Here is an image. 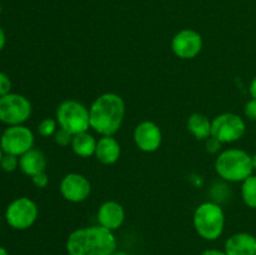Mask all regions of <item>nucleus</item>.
Instances as JSON below:
<instances>
[{
  "instance_id": "1",
  "label": "nucleus",
  "mask_w": 256,
  "mask_h": 255,
  "mask_svg": "<svg viewBox=\"0 0 256 255\" xmlns=\"http://www.w3.org/2000/svg\"><path fill=\"white\" fill-rule=\"evenodd\" d=\"M68 255H112L118 249L114 232L102 225L78 228L66 238Z\"/></svg>"
},
{
  "instance_id": "2",
  "label": "nucleus",
  "mask_w": 256,
  "mask_h": 255,
  "mask_svg": "<svg viewBox=\"0 0 256 255\" xmlns=\"http://www.w3.org/2000/svg\"><path fill=\"white\" fill-rule=\"evenodd\" d=\"M126 105L116 92H104L95 98L89 106L90 129L100 136L115 135L124 122Z\"/></svg>"
},
{
  "instance_id": "3",
  "label": "nucleus",
  "mask_w": 256,
  "mask_h": 255,
  "mask_svg": "<svg viewBox=\"0 0 256 255\" xmlns=\"http://www.w3.org/2000/svg\"><path fill=\"white\" fill-rule=\"evenodd\" d=\"M214 169L218 176L226 182H242L254 174L252 155L239 148L222 150L216 155Z\"/></svg>"
},
{
  "instance_id": "4",
  "label": "nucleus",
  "mask_w": 256,
  "mask_h": 255,
  "mask_svg": "<svg viewBox=\"0 0 256 255\" xmlns=\"http://www.w3.org/2000/svg\"><path fill=\"white\" fill-rule=\"evenodd\" d=\"M225 212L216 202H204L198 205L192 214L195 232L206 242H215L225 230Z\"/></svg>"
},
{
  "instance_id": "5",
  "label": "nucleus",
  "mask_w": 256,
  "mask_h": 255,
  "mask_svg": "<svg viewBox=\"0 0 256 255\" xmlns=\"http://www.w3.org/2000/svg\"><path fill=\"white\" fill-rule=\"evenodd\" d=\"M55 119L59 128L72 135L89 132L90 129L89 108L79 100L68 99L60 102L55 112Z\"/></svg>"
},
{
  "instance_id": "6",
  "label": "nucleus",
  "mask_w": 256,
  "mask_h": 255,
  "mask_svg": "<svg viewBox=\"0 0 256 255\" xmlns=\"http://www.w3.org/2000/svg\"><path fill=\"white\" fill-rule=\"evenodd\" d=\"M39 216V208L32 199L20 196L12 200L5 210L8 225L15 230H26L35 224Z\"/></svg>"
},
{
  "instance_id": "7",
  "label": "nucleus",
  "mask_w": 256,
  "mask_h": 255,
  "mask_svg": "<svg viewBox=\"0 0 256 255\" xmlns=\"http://www.w3.org/2000/svg\"><path fill=\"white\" fill-rule=\"evenodd\" d=\"M32 105L26 96L18 92H10L0 98V122L12 125H22L29 120Z\"/></svg>"
},
{
  "instance_id": "8",
  "label": "nucleus",
  "mask_w": 256,
  "mask_h": 255,
  "mask_svg": "<svg viewBox=\"0 0 256 255\" xmlns=\"http://www.w3.org/2000/svg\"><path fill=\"white\" fill-rule=\"evenodd\" d=\"M245 120L235 112H222L212 120V136L222 145L232 144L244 136Z\"/></svg>"
},
{
  "instance_id": "9",
  "label": "nucleus",
  "mask_w": 256,
  "mask_h": 255,
  "mask_svg": "<svg viewBox=\"0 0 256 255\" xmlns=\"http://www.w3.org/2000/svg\"><path fill=\"white\" fill-rule=\"evenodd\" d=\"M34 142V132L24 124L8 126L0 136V146L4 154H12L15 156H22L32 149Z\"/></svg>"
},
{
  "instance_id": "10",
  "label": "nucleus",
  "mask_w": 256,
  "mask_h": 255,
  "mask_svg": "<svg viewBox=\"0 0 256 255\" xmlns=\"http://www.w3.org/2000/svg\"><path fill=\"white\" fill-rule=\"evenodd\" d=\"M204 42L199 32L194 29H182L172 36L170 48L172 54L182 60L195 59L202 52Z\"/></svg>"
},
{
  "instance_id": "11",
  "label": "nucleus",
  "mask_w": 256,
  "mask_h": 255,
  "mask_svg": "<svg viewBox=\"0 0 256 255\" xmlns=\"http://www.w3.org/2000/svg\"><path fill=\"white\" fill-rule=\"evenodd\" d=\"M59 192L66 202L79 204L92 194V182L80 172H68L60 180Z\"/></svg>"
},
{
  "instance_id": "12",
  "label": "nucleus",
  "mask_w": 256,
  "mask_h": 255,
  "mask_svg": "<svg viewBox=\"0 0 256 255\" xmlns=\"http://www.w3.org/2000/svg\"><path fill=\"white\" fill-rule=\"evenodd\" d=\"M132 139L138 149L142 152H155L162 142V132L159 125L152 120H142L135 126Z\"/></svg>"
},
{
  "instance_id": "13",
  "label": "nucleus",
  "mask_w": 256,
  "mask_h": 255,
  "mask_svg": "<svg viewBox=\"0 0 256 255\" xmlns=\"http://www.w3.org/2000/svg\"><path fill=\"white\" fill-rule=\"evenodd\" d=\"M96 220L98 224L102 225V228L115 232L122 228L125 222L124 206L115 200H106L98 208Z\"/></svg>"
},
{
  "instance_id": "14",
  "label": "nucleus",
  "mask_w": 256,
  "mask_h": 255,
  "mask_svg": "<svg viewBox=\"0 0 256 255\" xmlns=\"http://www.w3.org/2000/svg\"><path fill=\"white\" fill-rule=\"evenodd\" d=\"M228 255H256V236L250 232H235L224 244Z\"/></svg>"
},
{
  "instance_id": "15",
  "label": "nucleus",
  "mask_w": 256,
  "mask_h": 255,
  "mask_svg": "<svg viewBox=\"0 0 256 255\" xmlns=\"http://www.w3.org/2000/svg\"><path fill=\"white\" fill-rule=\"evenodd\" d=\"M122 146L114 135H105L100 136L96 142L95 155L96 160L102 165H112L120 159Z\"/></svg>"
},
{
  "instance_id": "16",
  "label": "nucleus",
  "mask_w": 256,
  "mask_h": 255,
  "mask_svg": "<svg viewBox=\"0 0 256 255\" xmlns=\"http://www.w3.org/2000/svg\"><path fill=\"white\" fill-rule=\"evenodd\" d=\"M48 160L44 152L39 149H30L22 156H19V169L28 176H34L46 170Z\"/></svg>"
},
{
  "instance_id": "17",
  "label": "nucleus",
  "mask_w": 256,
  "mask_h": 255,
  "mask_svg": "<svg viewBox=\"0 0 256 255\" xmlns=\"http://www.w3.org/2000/svg\"><path fill=\"white\" fill-rule=\"evenodd\" d=\"M98 139L89 132H79V134L72 135V152L79 158H90L95 155Z\"/></svg>"
},
{
  "instance_id": "18",
  "label": "nucleus",
  "mask_w": 256,
  "mask_h": 255,
  "mask_svg": "<svg viewBox=\"0 0 256 255\" xmlns=\"http://www.w3.org/2000/svg\"><path fill=\"white\" fill-rule=\"evenodd\" d=\"M188 130L198 140H206L212 136V120L202 112H192L188 119Z\"/></svg>"
},
{
  "instance_id": "19",
  "label": "nucleus",
  "mask_w": 256,
  "mask_h": 255,
  "mask_svg": "<svg viewBox=\"0 0 256 255\" xmlns=\"http://www.w3.org/2000/svg\"><path fill=\"white\" fill-rule=\"evenodd\" d=\"M242 199L250 209H256V175L252 174L242 182Z\"/></svg>"
},
{
  "instance_id": "20",
  "label": "nucleus",
  "mask_w": 256,
  "mask_h": 255,
  "mask_svg": "<svg viewBox=\"0 0 256 255\" xmlns=\"http://www.w3.org/2000/svg\"><path fill=\"white\" fill-rule=\"evenodd\" d=\"M58 129H59V124H58L56 119H52V118H44L38 124V132L42 138L54 136Z\"/></svg>"
},
{
  "instance_id": "21",
  "label": "nucleus",
  "mask_w": 256,
  "mask_h": 255,
  "mask_svg": "<svg viewBox=\"0 0 256 255\" xmlns=\"http://www.w3.org/2000/svg\"><path fill=\"white\" fill-rule=\"evenodd\" d=\"M0 168L6 172H12L19 168V156H15L12 154H4L2 162H0Z\"/></svg>"
},
{
  "instance_id": "22",
  "label": "nucleus",
  "mask_w": 256,
  "mask_h": 255,
  "mask_svg": "<svg viewBox=\"0 0 256 255\" xmlns=\"http://www.w3.org/2000/svg\"><path fill=\"white\" fill-rule=\"evenodd\" d=\"M72 134H70V132H66L65 129H62V128H59L54 135L55 144L59 145V146H62V148L70 146V144H72Z\"/></svg>"
},
{
  "instance_id": "23",
  "label": "nucleus",
  "mask_w": 256,
  "mask_h": 255,
  "mask_svg": "<svg viewBox=\"0 0 256 255\" xmlns=\"http://www.w3.org/2000/svg\"><path fill=\"white\" fill-rule=\"evenodd\" d=\"M12 80H10L9 75H6L5 72H0V98L8 95L12 92Z\"/></svg>"
},
{
  "instance_id": "24",
  "label": "nucleus",
  "mask_w": 256,
  "mask_h": 255,
  "mask_svg": "<svg viewBox=\"0 0 256 255\" xmlns=\"http://www.w3.org/2000/svg\"><path fill=\"white\" fill-rule=\"evenodd\" d=\"M32 182L35 188H38V189H44L49 184V175L46 174V172H42L39 174L32 176Z\"/></svg>"
},
{
  "instance_id": "25",
  "label": "nucleus",
  "mask_w": 256,
  "mask_h": 255,
  "mask_svg": "<svg viewBox=\"0 0 256 255\" xmlns=\"http://www.w3.org/2000/svg\"><path fill=\"white\" fill-rule=\"evenodd\" d=\"M222 144L216 140L215 138L210 136L205 140V148H206V152H209L210 154H219L222 152Z\"/></svg>"
},
{
  "instance_id": "26",
  "label": "nucleus",
  "mask_w": 256,
  "mask_h": 255,
  "mask_svg": "<svg viewBox=\"0 0 256 255\" xmlns=\"http://www.w3.org/2000/svg\"><path fill=\"white\" fill-rule=\"evenodd\" d=\"M244 114L249 120L256 122V99H252H252L245 104Z\"/></svg>"
},
{
  "instance_id": "27",
  "label": "nucleus",
  "mask_w": 256,
  "mask_h": 255,
  "mask_svg": "<svg viewBox=\"0 0 256 255\" xmlns=\"http://www.w3.org/2000/svg\"><path fill=\"white\" fill-rule=\"evenodd\" d=\"M200 255H228V254L224 252V249L220 250V249H214V248H212V249L204 250Z\"/></svg>"
},
{
  "instance_id": "28",
  "label": "nucleus",
  "mask_w": 256,
  "mask_h": 255,
  "mask_svg": "<svg viewBox=\"0 0 256 255\" xmlns=\"http://www.w3.org/2000/svg\"><path fill=\"white\" fill-rule=\"evenodd\" d=\"M249 94L252 99H256V76L252 80L249 85Z\"/></svg>"
},
{
  "instance_id": "29",
  "label": "nucleus",
  "mask_w": 256,
  "mask_h": 255,
  "mask_svg": "<svg viewBox=\"0 0 256 255\" xmlns=\"http://www.w3.org/2000/svg\"><path fill=\"white\" fill-rule=\"evenodd\" d=\"M5 44H6V35H5L4 29H2V28L0 26V52H2V50L4 49Z\"/></svg>"
},
{
  "instance_id": "30",
  "label": "nucleus",
  "mask_w": 256,
  "mask_h": 255,
  "mask_svg": "<svg viewBox=\"0 0 256 255\" xmlns=\"http://www.w3.org/2000/svg\"><path fill=\"white\" fill-rule=\"evenodd\" d=\"M112 255H130L128 252H124V250H115Z\"/></svg>"
},
{
  "instance_id": "31",
  "label": "nucleus",
  "mask_w": 256,
  "mask_h": 255,
  "mask_svg": "<svg viewBox=\"0 0 256 255\" xmlns=\"http://www.w3.org/2000/svg\"><path fill=\"white\" fill-rule=\"evenodd\" d=\"M252 168H254V170H256V152L254 155H252Z\"/></svg>"
},
{
  "instance_id": "32",
  "label": "nucleus",
  "mask_w": 256,
  "mask_h": 255,
  "mask_svg": "<svg viewBox=\"0 0 256 255\" xmlns=\"http://www.w3.org/2000/svg\"><path fill=\"white\" fill-rule=\"evenodd\" d=\"M0 255H9V252L4 246H0Z\"/></svg>"
},
{
  "instance_id": "33",
  "label": "nucleus",
  "mask_w": 256,
  "mask_h": 255,
  "mask_svg": "<svg viewBox=\"0 0 256 255\" xmlns=\"http://www.w3.org/2000/svg\"><path fill=\"white\" fill-rule=\"evenodd\" d=\"M2 156H4V152H2V146H0V162H2Z\"/></svg>"
}]
</instances>
